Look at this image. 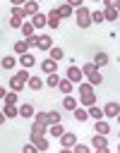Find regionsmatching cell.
I'll list each match as a JSON object with an SVG mask.
<instances>
[{"instance_id":"6da1fadb","label":"cell","mask_w":120,"mask_h":153,"mask_svg":"<svg viewBox=\"0 0 120 153\" xmlns=\"http://www.w3.org/2000/svg\"><path fill=\"white\" fill-rule=\"evenodd\" d=\"M96 86L94 84H89V81H79L77 84V91H79V103L84 105V108H89V105H94L96 103V91H94Z\"/></svg>"},{"instance_id":"7a4b0ae2","label":"cell","mask_w":120,"mask_h":153,"mask_svg":"<svg viewBox=\"0 0 120 153\" xmlns=\"http://www.w3.org/2000/svg\"><path fill=\"white\" fill-rule=\"evenodd\" d=\"M82 72H84V76H86L89 84H94V86H101V84H103V76H101V72H98V67H96L94 62L82 65Z\"/></svg>"},{"instance_id":"3957f363","label":"cell","mask_w":120,"mask_h":153,"mask_svg":"<svg viewBox=\"0 0 120 153\" xmlns=\"http://www.w3.org/2000/svg\"><path fill=\"white\" fill-rule=\"evenodd\" d=\"M29 76H31V74H29V69H26V67H22L14 76H10V88H12V91H22V88L26 86Z\"/></svg>"},{"instance_id":"277c9868","label":"cell","mask_w":120,"mask_h":153,"mask_svg":"<svg viewBox=\"0 0 120 153\" xmlns=\"http://www.w3.org/2000/svg\"><path fill=\"white\" fill-rule=\"evenodd\" d=\"M74 22H77L79 29H89V26H91V10H86L84 5L77 7V12H74Z\"/></svg>"},{"instance_id":"5b68a950","label":"cell","mask_w":120,"mask_h":153,"mask_svg":"<svg viewBox=\"0 0 120 153\" xmlns=\"http://www.w3.org/2000/svg\"><path fill=\"white\" fill-rule=\"evenodd\" d=\"M91 146H94L98 153H108V136L94 131V136H91Z\"/></svg>"},{"instance_id":"8992f818","label":"cell","mask_w":120,"mask_h":153,"mask_svg":"<svg viewBox=\"0 0 120 153\" xmlns=\"http://www.w3.org/2000/svg\"><path fill=\"white\" fill-rule=\"evenodd\" d=\"M65 76H67L72 84H79V81L84 79V72H82V67H77V65H70V67H67V72H65Z\"/></svg>"},{"instance_id":"52a82bcc","label":"cell","mask_w":120,"mask_h":153,"mask_svg":"<svg viewBox=\"0 0 120 153\" xmlns=\"http://www.w3.org/2000/svg\"><path fill=\"white\" fill-rule=\"evenodd\" d=\"M46 134H48V127H46V124H38V122L31 124V134H29V136H31V143H34L38 136H46Z\"/></svg>"},{"instance_id":"ba28073f","label":"cell","mask_w":120,"mask_h":153,"mask_svg":"<svg viewBox=\"0 0 120 153\" xmlns=\"http://www.w3.org/2000/svg\"><path fill=\"white\" fill-rule=\"evenodd\" d=\"M77 143V134H72V131H62V136H60V146L62 148H72Z\"/></svg>"},{"instance_id":"9c48e42d","label":"cell","mask_w":120,"mask_h":153,"mask_svg":"<svg viewBox=\"0 0 120 153\" xmlns=\"http://www.w3.org/2000/svg\"><path fill=\"white\" fill-rule=\"evenodd\" d=\"M29 19H31V24H34L36 29H43V26H48V17H46L43 12H36V14H31Z\"/></svg>"},{"instance_id":"30bf717a","label":"cell","mask_w":120,"mask_h":153,"mask_svg":"<svg viewBox=\"0 0 120 153\" xmlns=\"http://www.w3.org/2000/svg\"><path fill=\"white\" fill-rule=\"evenodd\" d=\"M46 17H48V26H50V29H58V26H60V19H62V17H60L58 7H53V10H50Z\"/></svg>"},{"instance_id":"8fae6325","label":"cell","mask_w":120,"mask_h":153,"mask_svg":"<svg viewBox=\"0 0 120 153\" xmlns=\"http://www.w3.org/2000/svg\"><path fill=\"white\" fill-rule=\"evenodd\" d=\"M19 65H22V67H26V69H29V67H34V65H36V55H34V53H29V50H26V53H22V55H19Z\"/></svg>"},{"instance_id":"7c38bea8","label":"cell","mask_w":120,"mask_h":153,"mask_svg":"<svg viewBox=\"0 0 120 153\" xmlns=\"http://www.w3.org/2000/svg\"><path fill=\"white\" fill-rule=\"evenodd\" d=\"M118 112H120V103L110 100V103L103 105V115H106V117H118Z\"/></svg>"},{"instance_id":"4fadbf2b","label":"cell","mask_w":120,"mask_h":153,"mask_svg":"<svg viewBox=\"0 0 120 153\" xmlns=\"http://www.w3.org/2000/svg\"><path fill=\"white\" fill-rule=\"evenodd\" d=\"M94 131L96 134H110V124L106 122V117L103 120H94Z\"/></svg>"},{"instance_id":"5bb4252c","label":"cell","mask_w":120,"mask_h":153,"mask_svg":"<svg viewBox=\"0 0 120 153\" xmlns=\"http://www.w3.org/2000/svg\"><path fill=\"white\" fill-rule=\"evenodd\" d=\"M41 69H43L46 74H50V72H58V60H53V57H46V60L41 62Z\"/></svg>"},{"instance_id":"9a60e30c","label":"cell","mask_w":120,"mask_h":153,"mask_svg":"<svg viewBox=\"0 0 120 153\" xmlns=\"http://www.w3.org/2000/svg\"><path fill=\"white\" fill-rule=\"evenodd\" d=\"M2 112H5L7 120H10V117H19V105H14V103H5V105H2Z\"/></svg>"},{"instance_id":"2e32d148","label":"cell","mask_w":120,"mask_h":153,"mask_svg":"<svg viewBox=\"0 0 120 153\" xmlns=\"http://www.w3.org/2000/svg\"><path fill=\"white\" fill-rule=\"evenodd\" d=\"M53 48V38L48 33H41L38 36V50H50Z\"/></svg>"},{"instance_id":"e0dca14e","label":"cell","mask_w":120,"mask_h":153,"mask_svg":"<svg viewBox=\"0 0 120 153\" xmlns=\"http://www.w3.org/2000/svg\"><path fill=\"white\" fill-rule=\"evenodd\" d=\"M0 67H2V69H7V72H10V69H14V67H17V57H14V55H5V57L0 60Z\"/></svg>"},{"instance_id":"ac0fdd59","label":"cell","mask_w":120,"mask_h":153,"mask_svg":"<svg viewBox=\"0 0 120 153\" xmlns=\"http://www.w3.org/2000/svg\"><path fill=\"white\" fill-rule=\"evenodd\" d=\"M72 88H74V84H72L67 76H65V79L60 76V81H58V91H60V93H72Z\"/></svg>"},{"instance_id":"d6986e66","label":"cell","mask_w":120,"mask_h":153,"mask_svg":"<svg viewBox=\"0 0 120 153\" xmlns=\"http://www.w3.org/2000/svg\"><path fill=\"white\" fill-rule=\"evenodd\" d=\"M22 7H24V12H26V17H31V14L38 12V0H26Z\"/></svg>"},{"instance_id":"ffe728a7","label":"cell","mask_w":120,"mask_h":153,"mask_svg":"<svg viewBox=\"0 0 120 153\" xmlns=\"http://www.w3.org/2000/svg\"><path fill=\"white\" fill-rule=\"evenodd\" d=\"M86 110H89V117H91V120H103V117H106V115H103V108H98L96 103L89 105Z\"/></svg>"},{"instance_id":"44dd1931","label":"cell","mask_w":120,"mask_h":153,"mask_svg":"<svg viewBox=\"0 0 120 153\" xmlns=\"http://www.w3.org/2000/svg\"><path fill=\"white\" fill-rule=\"evenodd\" d=\"M72 112H74V120H77V122H86V120H89V110H86L84 105H82V108L77 105Z\"/></svg>"},{"instance_id":"7402d4cb","label":"cell","mask_w":120,"mask_h":153,"mask_svg":"<svg viewBox=\"0 0 120 153\" xmlns=\"http://www.w3.org/2000/svg\"><path fill=\"white\" fill-rule=\"evenodd\" d=\"M62 131H65V127H62V122H55V124H48V134H50V136H55V139H60V136H62Z\"/></svg>"},{"instance_id":"603a6c76","label":"cell","mask_w":120,"mask_h":153,"mask_svg":"<svg viewBox=\"0 0 120 153\" xmlns=\"http://www.w3.org/2000/svg\"><path fill=\"white\" fill-rule=\"evenodd\" d=\"M103 17H106V22H115V19H118V7H115V5L103 7Z\"/></svg>"},{"instance_id":"cb8c5ba5","label":"cell","mask_w":120,"mask_h":153,"mask_svg":"<svg viewBox=\"0 0 120 153\" xmlns=\"http://www.w3.org/2000/svg\"><path fill=\"white\" fill-rule=\"evenodd\" d=\"M62 108H65V110H74V108H77V98H74L72 93H65V98H62Z\"/></svg>"},{"instance_id":"d4e9b609","label":"cell","mask_w":120,"mask_h":153,"mask_svg":"<svg viewBox=\"0 0 120 153\" xmlns=\"http://www.w3.org/2000/svg\"><path fill=\"white\" fill-rule=\"evenodd\" d=\"M34 112H36V110H34L31 103H22V105H19V117H34Z\"/></svg>"},{"instance_id":"484cf974","label":"cell","mask_w":120,"mask_h":153,"mask_svg":"<svg viewBox=\"0 0 120 153\" xmlns=\"http://www.w3.org/2000/svg\"><path fill=\"white\" fill-rule=\"evenodd\" d=\"M58 12H60V17H72L74 14V7L70 2H62V5H58Z\"/></svg>"},{"instance_id":"4316f807","label":"cell","mask_w":120,"mask_h":153,"mask_svg":"<svg viewBox=\"0 0 120 153\" xmlns=\"http://www.w3.org/2000/svg\"><path fill=\"white\" fill-rule=\"evenodd\" d=\"M19 31H22V36L26 38V36H31V33H36V26H34L31 22H22V26H19Z\"/></svg>"},{"instance_id":"83f0119b","label":"cell","mask_w":120,"mask_h":153,"mask_svg":"<svg viewBox=\"0 0 120 153\" xmlns=\"http://www.w3.org/2000/svg\"><path fill=\"white\" fill-rule=\"evenodd\" d=\"M108 60H110V57H108V53H103V50L94 55V65H96V67H103V65H108Z\"/></svg>"},{"instance_id":"f1b7e54d","label":"cell","mask_w":120,"mask_h":153,"mask_svg":"<svg viewBox=\"0 0 120 153\" xmlns=\"http://www.w3.org/2000/svg\"><path fill=\"white\" fill-rule=\"evenodd\" d=\"M26 86H29L31 91H41V86H43V79H41V76H29Z\"/></svg>"},{"instance_id":"f546056e","label":"cell","mask_w":120,"mask_h":153,"mask_svg":"<svg viewBox=\"0 0 120 153\" xmlns=\"http://www.w3.org/2000/svg\"><path fill=\"white\" fill-rule=\"evenodd\" d=\"M12 48H14V53H17V55H22V53H26V50H29V43H26V38H22V41H14V45H12Z\"/></svg>"},{"instance_id":"4dcf8cb0","label":"cell","mask_w":120,"mask_h":153,"mask_svg":"<svg viewBox=\"0 0 120 153\" xmlns=\"http://www.w3.org/2000/svg\"><path fill=\"white\" fill-rule=\"evenodd\" d=\"M10 17H17V19H26V12H24V7H22V5H12V12H10Z\"/></svg>"},{"instance_id":"1f68e13d","label":"cell","mask_w":120,"mask_h":153,"mask_svg":"<svg viewBox=\"0 0 120 153\" xmlns=\"http://www.w3.org/2000/svg\"><path fill=\"white\" fill-rule=\"evenodd\" d=\"M48 57H53V60H58V62H60V60L65 57V53H62V48H58V45H53V48L48 50Z\"/></svg>"},{"instance_id":"d6a6232c","label":"cell","mask_w":120,"mask_h":153,"mask_svg":"<svg viewBox=\"0 0 120 153\" xmlns=\"http://www.w3.org/2000/svg\"><path fill=\"white\" fill-rule=\"evenodd\" d=\"M58 81H60L58 72H50V74H46V84H48L50 88H58Z\"/></svg>"},{"instance_id":"836d02e7","label":"cell","mask_w":120,"mask_h":153,"mask_svg":"<svg viewBox=\"0 0 120 153\" xmlns=\"http://www.w3.org/2000/svg\"><path fill=\"white\" fill-rule=\"evenodd\" d=\"M106 17H103V10H94L91 12V24H103Z\"/></svg>"},{"instance_id":"e575fe53","label":"cell","mask_w":120,"mask_h":153,"mask_svg":"<svg viewBox=\"0 0 120 153\" xmlns=\"http://www.w3.org/2000/svg\"><path fill=\"white\" fill-rule=\"evenodd\" d=\"M2 100H5V103H14V105H17V100H19V91H12V88H10V91L5 93V98H2Z\"/></svg>"},{"instance_id":"d590c367","label":"cell","mask_w":120,"mask_h":153,"mask_svg":"<svg viewBox=\"0 0 120 153\" xmlns=\"http://www.w3.org/2000/svg\"><path fill=\"white\" fill-rule=\"evenodd\" d=\"M34 146H36V151H48V139L46 136H38L34 141Z\"/></svg>"},{"instance_id":"8d00e7d4","label":"cell","mask_w":120,"mask_h":153,"mask_svg":"<svg viewBox=\"0 0 120 153\" xmlns=\"http://www.w3.org/2000/svg\"><path fill=\"white\" fill-rule=\"evenodd\" d=\"M55 122H62V115L58 110H50L48 112V124H55Z\"/></svg>"},{"instance_id":"74e56055","label":"cell","mask_w":120,"mask_h":153,"mask_svg":"<svg viewBox=\"0 0 120 153\" xmlns=\"http://www.w3.org/2000/svg\"><path fill=\"white\" fill-rule=\"evenodd\" d=\"M34 122H38V124H46V127H48V112H34Z\"/></svg>"},{"instance_id":"f35d334b","label":"cell","mask_w":120,"mask_h":153,"mask_svg":"<svg viewBox=\"0 0 120 153\" xmlns=\"http://www.w3.org/2000/svg\"><path fill=\"white\" fill-rule=\"evenodd\" d=\"M26 43H29V48H38V36H36V33L26 36Z\"/></svg>"},{"instance_id":"ab89813d","label":"cell","mask_w":120,"mask_h":153,"mask_svg":"<svg viewBox=\"0 0 120 153\" xmlns=\"http://www.w3.org/2000/svg\"><path fill=\"white\" fill-rule=\"evenodd\" d=\"M72 148H74V153H89V146L86 143H74Z\"/></svg>"},{"instance_id":"60d3db41","label":"cell","mask_w":120,"mask_h":153,"mask_svg":"<svg viewBox=\"0 0 120 153\" xmlns=\"http://www.w3.org/2000/svg\"><path fill=\"white\" fill-rule=\"evenodd\" d=\"M22 22H24V19H17V17H10V26H12V29H19V26H22Z\"/></svg>"},{"instance_id":"b9f144b4","label":"cell","mask_w":120,"mask_h":153,"mask_svg":"<svg viewBox=\"0 0 120 153\" xmlns=\"http://www.w3.org/2000/svg\"><path fill=\"white\" fill-rule=\"evenodd\" d=\"M22 151H24V153H36V146H34V143H26Z\"/></svg>"},{"instance_id":"7bdbcfd3","label":"cell","mask_w":120,"mask_h":153,"mask_svg":"<svg viewBox=\"0 0 120 153\" xmlns=\"http://www.w3.org/2000/svg\"><path fill=\"white\" fill-rule=\"evenodd\" d=\"M65 2H70L72 7H82V5H84V0H65Z\"/></svg>"},{"instance_id":"ee69618b","label":"cell","mask_w":120,"mask_h":153,"mask_svg":"<svg viewBox=\"0 0 120 153\" xmlns=\"http://www.w3.org/2000/svg\"><path fill=\"white\" fill-rule=\"evenodd\" d=\"M101 2H103V7H110V5H115L118 0H101Z\"/></svg>"},{"instance_id":"f6af8a7d","label":"cell","mask_w":120,"mask_h":153,"mask_svg":"<svg viewBox=\"0 0 120 153\" xmlns=\"http://www.w3.org/2000/svg\"><path fill=\"white\" fill-rule=\"evenodd\" d=\"M10 2H12V5H24L26 0H10Z\"/></svg>"},{"instance_id":"bcb514c9","label":"cell","mask_w":120,"mask_h":153,"mask_svg":"<svg viewBox=\"0 0 120 153\" xmlns=\"http://www.w3.org/2000/svg\"><path fill=\"white\" fill-rule=\"evenodd\" d=\"M5 120H7V117H5V112L0 110V124H5Z\"/></svg>"},{"instance_id":"7dc6e473","label":"cell","mask_w":120,"mask_h":153,"mask_svg":"<svg viewBox=\"0 0 120 153\" xmlns=\"http://www.w3.org/2000/svg\"><path fill=\"white\" fill-rule=\"evenodd\" d=\"M5 93H7V91H5V88H2V86H0V100H2V98H5Z\"/></svg>"},{"instance_id":"c3c4849f","label":"cell","mask_w":120,"mask_h":153,"mask_svg":"<svg viewBox=\"0 0 120 153\" xmlns=\"http://www.w3.org/2000/svg\"><path fill=\"white\" fill-rule=\"evenodd\" d=\"M115 7H118V14H120V0H118V2H115Z\"/></svg>"},{"instance_id":"681fc988","label":"cell","mask_w":120,"mask_h":153,"mask_svg":"<svg viewBox=\"0 0 120 153\" xmlns=\"http://www.w3.org/2000/svg\"><path fill=\"white\" fill-rule=\"evenodd\" d=\"M115 120H118V124H120V112H118V117H115Z\"/></svg>"},{"instance_id":"f907efd6","label":"cell","mask_w":120,"mask_h":153,"mask_svg":"<svg viewBox=\"0 0 120 153\" xmlns=\"http://www.w3.org/2000/svg\"><path fill=\"white\" fill-rule=\"evenodd\" d=\"M118 22H120V14H118Z\"/></svg>"},{"instance_id":"816d5d0a","label":"cell","mask_w":120,"mask_h":153,"mask_svg":"<svg viewBox=\"0 0 120 153\" xmlns=\"http://www.w3.org/2000/svg\"><path fill=\"white\" fill-rule=\"evenodd\" d=\"M118 151H120V146H118Z\"/></svg>"},{"instance_id":"f5cc1de1","label":"cell","mask_w":120,"mask_h":153,"mask_svg":"<svg viewBox=\"0 0 120 153\" xmlns=\"http://www.w3.org/2000/svg\"><path fill=\"white\" fill-rule=\"evenodd\" d=\"M118 136H120V131H118Z\"/></svg>"},{"instance_id":"db71d44e","label":"cell","mask_w":120,"mask_h":153,"mask_svg":"<svg viewBox=\"0 0 120 153\" xmlns=\"http://www.w3.org/2000/svg\"><path fill=\"white\" fill-rule=\"evenodd\" d=\"M38 2H43V0H38Z\"/></svg>"},{"instance_id":"11a10c76","label":"cell","mask_w":120,"mask_h":153,"mask_svg":"<svg viewBox=\"0 0 120 153\" xmlns=\"http://www.w3.org/2000/svg\"><path fill=\"white\" fill-rule=\"evenodd\" d=\"M96 2H98V0H96Z\"/></svg>"}]
</instances>
